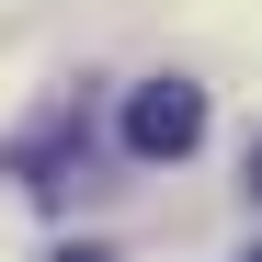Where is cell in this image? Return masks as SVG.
<instances>
[{
  "label": "cell",
  "instance_id": "1",
  "mask_svg": "<svg viewBox=\"0 0 262 262\" xmlns=\"http://www.w3.org/2000/svg\"><path fill=\"white\" fill-rule=\"evenodd\" d=\"M125 148L137 160H194L205 148V92L194 80H148V92L125 103Z\"/></svg>",
  "mask_w": 262,
  "mask_h": 262
},
{
  "label": "cell",
  "instance_id": "2",
  "mask_svg": "<svg viewBox=\"0 0 262 262\" xmlns=\"http://www.w3.org/2000/svg\"><path fill=\"white\" fill-rule=\"evenodd\" d=\"M57 262H103V251H57Z\"/></svg>",
  "mask_w": 262,
  "mask_h": 262
},
{
  "label": "cell",
  "instance_id": "3",
  "mask_svg": "<svg viewBox=\"0 0 262 262\" xmlns=\"http://www.w3.org/2000/svg\"><path fill=\"white\" fill-rule=\"evenodd\" d=\"M251 183H262V148H251Z\"/></svg>",
  "mask_w": 262,
  "mask_h": 262
}]
</instances>
